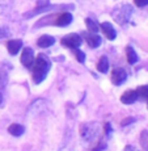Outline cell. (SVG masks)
I'll return each instance as SVG.
<instances>
[{
	"label": "cell",
	"mask_w": 148,
	"mask_h": 151,
	"mask_svg": "<svg viewBox=\"0 0 148 151\" xmlns=\"http://www.w3.org/2000/svg\"><path fill=\"white\" fill-rule=\"evenodd\" d=\"M136 92H138V95H139V99L148 101V86L139 87V88L136 89Z\"/></svg>",
	"instance_id": "2e32d148"
},
{
	"label": "cell",
	"mask_w": 148,
	"mask_h": 151,
	"mask_svg": "<svg viewBox=\"0 0 148 151\" xmlns=\"http://www.w3.org/2000/svg\"><path fill=\"white\" fill-rule=\"evenodd\" d=\"M136 100H139V95L136 91H127V92H124L121 97L122 103L127 104V105H129V104H134Z\"/></svg>",
	"instance_id": "8992f818"
},
{
	"label": "cell",
	"mask_w": 148,
	"mask_h": 151,
	"mask_svg": "<svg viewBox=\"0 0 148 151\" xmlns=\"http://www.w3.org/2000/svg\"><path fill=\"white\" fill-rule=\"evenodd\" d=\"M21 63L25 67L30 68L34 63V51L30 47H25L22 50V55H21Z\"/></svg>",
	"instance_id": "277c9868"
},
{
	"label": "cell",
	"mask_w": 148,
	"mask_h": 151,
	"mask_svg": "<svg viewBox=\"0 0 148 151\" xmlns=\"http://www.w3.org/2000/svg\"><path fill=\"white\" fill-rule=\"evenodd\" d=\"M134 1L138 7H146V5H148V0H134Z\"/></svg>",
	"instance_id": "d6986e66"
},
{
	"label": "cell",
	"mask_w": 148,
	"mask_h": 151,
	"mask_svg": "<svg viewBox=\"0 0 148 151\" xmlns=\"http://www.w3.org/2000/svg\"><path fill=\"white\" fill-rule=\"evenodd\" d=\"M101 29L104 30V33H105L106 38L110 40V41H113V40L117 37V33H115V29L113 27L110 22H102L101 24Z\"/></svg>",
	"instance_id": "52a82bcc"
},
{
	"label": "cell",
	"mask_w": 148,
	"mask_h": 151,
	"mask_svg": "<svg viewBox=\"0 0 148 151\" xmlns=\"http://www.w3.org/2000/svg\"><path fill=\"white\" fill-rule=\"evenodd\" d=\"M97 70L102 74H106L109 71V60L106 57H101V59L98 60V65H97Z\"/></svg>",
	"instance_id": "4fadbf2b"
},
{
	"label": "cell",
	"mask_w": 148,
	"mask_h": 151,
	"mask_svg": "<svg viewBox=\"0 0 148 151\" xmlns=\"http://www.w3.org/2000/svg\"><path fill=\"white\" fill-rule=\"evenodd\" d=\"M127 79V74L123 68H115L113 71V75H112V82L115 84V86H121L126 82Z\"/></svg>",
	"instance_id": "5b68a950"
},
{
	"label": "cell",
	"mask_w": 148,
	"mask_h": 151,
	"mask_svg": "<svg viewBox=\"0 0 148 151\" xmlns=\"http://www.w3.org/2000/svg\"><path fill=\"white\" fill-rule=\"evenodd\" d=\"M85 40L91 47H98L101 45V37L97 33H88L85 34Z\"/></svg>",
	"instance_id": "9c48e42d"
},
{
	"label": "cell",
	"mask_w": 148,
	"mask_h": 151,
	"mask_svg": "<svg viewBox=\"0 0 148 151\" xmlns=\"http://www.w3.org/2000/svg\"><path fill=\"white\" fill-rule=\"evenodd\" d=\"M71 22H72V14L69 12H64V13L59 14V17L56 19L55 24H56L58 27H67Z\"/></svg>",
	"instance_id": "ba28073f"
},
{
	"label": "cell",
	"mask_w": 148,
	"mask_h": 151,
	"mask_svg": "<svg viewBox=\"0 0 148 151\" xmlns=\"http://www.w3.org/2000/svg\"><path fill=\"white\" fill-rule=\"evenodd\" d=\"M134 121H135V118H132V117L126 118V120H123V122H122V126H126V125H129V124L134 122Z\"/></svg>",
	"instance_id": "44dd1931"
},
{
	"label": "cell",
	"mask_w": 148,
	"mask_h": 151,
	"mask_svg": "<svg viewBox=\"0 0 148 151\" xmlns=\"http://www.w3.org/2000/svg\"><path fill=\"white\" fill-rule=\"evenodd\" d=\"M8 132H9V134L14 135V137H20V135L24 134L25 129H24V126L20 124H12L9 127H8Z\"/></svg>",
	"instance_id": "7c38bea8"
},
{
	"label": "cell",
	"mask_w": 148,
	"mask_h": 151,
	"mask_svg": "<svg viewBox=\"0 0 148 151\" xmlns=\"http://www.w3.org/2000/svg\"><path fill=\"white\" fill-rule=\"evenodd\" d=\"M3 104V95H1V92H0V105Z\"/></svg>",
	"instance_id": "7402d4cb"
},
{
	"label": "cell",
	"mask_w": 148,
	"mask_h": 151,
	"mask_svg": "<svg viewBox=\"0 0 148 151\" xmlns=\"http://www.w3.org/2000/svg\"><path fill=\"white\" fill-rule=\"evenodd\" d=\"M22 47V41L20 40H12V41L8 42V51H9L11 55H16L21 50Z\"/></svg>",
	"instance_id": "30bf717a"
},
{
	"label": "cell",
	"mask_w": 148,
	"mask_h": 151,
	"mask_svg": "<svg viewBox=\"0 0 148 151\" xmlns=\"http://www.w3.org/2000/svg\"><path fill=\"white\" fill-rule=\"evenodd\" d=\"M33 80L36 84H39L45 80L46 75L47 72L50 71V67H51V63L47 57L45 55H38V58L34 59V63H33Z\"/></svg>",
	"instance_id": "6da1fadb"
},
{
	"label": "cell",
	"mask_w": 148,
	"mask_h": 151,
	"mask_svg": "<svg viewBox=\"0 0 148 151\" xmlns=\"http://www.w3.org/2000/svg\"><path fill=\"white\" fill-rule=\"evenodd\" d=\"M85 22H87V27H88V30L91 32V33H97L98 32L100 27H98V24L96 21H93L92 19H87Z\"/></svg>",
	"instance_id": "9a60e30c"
},
{
	"label": "cell",
	"mask_w": 148,
	"mask_h": 151,
	"mask_svg": "<svg viewBox=\"0 0 148 151\" xmlns=\"http://www.w3.org/2000/svg\"><path fill=\"white\" fill-rule=\"evenodd\" d=\"M81 37L79 36V34H68V36H66L62 40V45L63 46H67V47H71V49H76L79 47V46L81 45Z\"/></svg>",
	"instance_id": "3957f363"
},
{
	"label": "cell",
	"mask_w": 148,
	"mask_h": 151,
	"mask_svg": "<svg viewBox=\"0 0 148 151\" xmlns=\"http://www.w3.org/2000/svg\"><path fill=\"white\" fill-rule=\"evenodd\" d=\"M81 135H83V138L88 142L93 141L94 138L98 137V125H96V124L85 125V126L83 127V130H81Z\"/></svg>",
	"instance_id": "7a4b0ae2"
},
{
	"label": "cell",
	"mask_w": 148,
	"mask_h": 151,
	"mask_svg": "<svg viewBox=\"0 0 148 151\" xmlns=\"http://www.w3.org/2000/svg\"><path fill=\"white\" fill-rule=\"evenodd\" d=\"M37 43H38V46L39 47H50L51 45H54L55 43V38L54 37H51V36H42L41 38L37 41Z\"/></svg>",
	"instance_id": "8fae6325"
},
{
	"label": "cell",
	"mask_w": 148,
	"mask_h": 151,
	"mask_svg": "<svg viewBox=\"0 0 148 151\" xmlns=\"http://www.w3.org/2000/svg\"><path fill=\"white\" fill-rule=\"evenodd\" d=\"M126 53H127V60H129V63L130 65H135L136 62H138V54L135 53V50L131 47V46H129L127 47V50H126Z\"/></svg>",
	"instance_id": "5bb4252c"
},
{
	"label": "cell",
	"mask_w": 148,
	"mask_h": 151,
	"mask_svg": "<svg viewBox=\"0 0 148 151\" xmlns=\"http://www.w3.org/2000/svg\"><path fill=\"white\" fill-rule=\"evenodd\" d=\"M9 36V30L4 27H0V38H5Z\"/></svg>",
	"instance_id": "ac0fdd59"
},
{
	"label": "cell",
	"mask_w": 148,
	"mask_h": 151,
	"mask_svg": "<svg viewBox=\"0 0 148 151\" xmlns=\"http://www.w3.org/2000/svg\"><path fill=\"white\" fill-rule=\"evenodd\" d=\"M5 83H7V76H5L4 74H1V72H0V87H3Z\"/></svg>",
	"instance_id": "ffe728a7"
},
{
	"label": "cell",
	"mask_w": 148,
	"mask_h": 151,
	"mask_svg": "<svg viewBox=\"0 0 148 151\" xmlns=\"http://www.w3.org/2000/svg\"><path fill=\"white\" fill-rule=\"evenodd\" d=\"M75 50V55H76V58H77V60H79L80 63H83V62H85V54L83 53L81 50H79V49H74Z\"/></svg>",
	"instance_id": "e0dca14e"
}]
</instances>
